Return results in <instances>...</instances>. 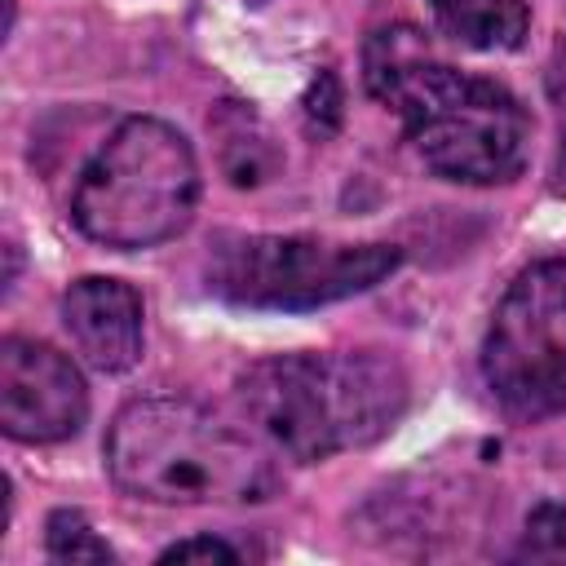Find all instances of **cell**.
I'll return each mask as SVG.
<instances>
[{
  "label": "cell",
  "instance_id": "5bb4252c",
  "mask_svg": "<svg viewBox=\"0 0 566 566\" xmlns=\"http://www.w3.org/2000/svg\"><path fill=\"white\" fill-rule=\"evenodd\" d=\"M252 4H265V0H252Z\"/></svg>",
  "mask_w": 566,
  "mask_h": 566
},
{
  "label": "cell",
  "instance_id": "6da1fadb",
  "mask_svg": "<svg viewBox=\"0 0 566 566\" xmlns=\"http://www.w3.org/2000/svg\"><path fill=\"white\" fill-rule=\"evenodd\" d=\"M363 75L371 97L402 115L407 142L429 172L495 186L526 168L531 119L522 102L495 80L438 62L411 27L376 31L363 53Z\"/></svg>",
  "mask_w": 566,
  "mask_h": 566
},
{
  "label": "cell",
  "instance_id": "5b68a950",
  "mask_svg": "<svg viewBox=\"0 0 566 566\" xmlns=\"http://www.w3.org/2000/svg\"><path fill=\"white\" fill-rule=\"evenodd\" d=\"M394 243H327L305 234H239L208 256V287L248 310H318L394 274Z\"/></svg>",
  "mask_w": 566,
  "mask_h": 566
},
{
  "label": "cell",
  "instance_id": "3957f363",
  "mask_svg": "<svg viewBox=\"0 0 566 566\" xmlns=\"http://www.w3.org/2000/svg\"><path fill=\"white\" fill-rule=\"evenodd\" d=\"M106 469L115 486L150 504H252L279 478L270 460L190 398H133L106 429Z\"/></svg>",
  "mask_w": 566,
  "mask_h": 566
},
{
  "label": "cell",
  "instance_id": "7a4b0ae2",
  "mask_svg": "<svg viewBox=\"0 0 566 566\" xmlns=\"http://www.w3.org/2000/svg\"><path fill=\"white\" fill-rule=\"evenodd\" d=\"M239 402L283 455L310 464L385 438L407 407V371L380 349L279 354L239 376Z\"/></svg>",
  "mask_w": 566,
  "mask_h": 566
},
{
  "label": "cell",
  "instance_id": "ba28073f",
  "mask_svg": "<svg viewBox=\"0 0 566 566\" xmlns=\"http://www.w3.org/2000/svg\"><path fill=\"white\" fill-rule=\"evenodd\" d=\"M62 323L97 371H128L142 358V296L119 279H75L62 296Z\"/></svg>",
  "mask_w": 566,
  "mask_h": 566
},
{
  "label": "cell",
  "instance_id": "9c48e42d",
  "mask_svg": "<svg viewBox=\"0 0 566 566\" xmlns=\"http://www.w3.org/2000/svg\"><path fill=\"white\" fill-rule=\"evenodd\" d=\"M208 128L217 137V159H221V172L230 177V186L252 190L279 172V146H274L265 119L248 102H221L208 115Z\"/></svg>",
  "mask_w": 566,
  "mask_h": 566
},
{
  "label": "cell",
  "instance_id": "7c38bea8",
  "mask_svg": "<svg viewBox=\"0 0 566 566\" xmlns=\"http://www.w3.org/2000/svg\"><path fill=\"white\" fill-rule=\"evenodd\" d=\"M517 553L535 557V562H566V509L539 504L526 517V539H522Z\"/></svg>",
  "mask_w": 566,
  "mask_h": 566
},
{
  "label": "cell",
  "instance_id": "30bf717a",
  "mask_svg": "<svg viewBox=\"0 0 566 566\" xmlns=\"http://www.w3.org/2000/svg\"><path fill=\"white\" fill-rule=\"evenodd\" d=\"M433 22L464 49L509 53L522 49L531 31V13L522 0H429Z\"/></svg>",
  "mask_w": 566,
  "mask_h": 566
},
{
  "label": "cell",
  "instance_id": "52a82bcc",
  "mask_svg": "<svg viewBox=\"0 0 566 566\" xmlns=\"http://www.w3.org/2000/svg\"><path fill=\"white\" fill-rule=\"evenodd\" d=\"M88 416L84 376L44 340H0V424L13 442H62Z\"/></svg>",
  "mask_w": 566,
  "mask_h": 566
},
{
  "label": "cell",
  "instance_id": "4fadbf2b",
  "mask_svg": "<svg viewBox=\"0 0 566 566\" xmlns=\"http://www.w3.org/2000/svg\"><path fill=\"white\" fill-rule=\"evenodd\" d=\"M159 562H226L230 566V562H239V553L217 535H195V539H181V544L164 548Z\"/></svg>",
  "mask_w": 566,
  "mask_h": 566
},
{
  "label": "cell",
  "instance_id": "277c9868",
  "mask_svg": "<svg viewBox=\"0 0 566 566\" xmlns=\"http://www.w3.org/2000/svg\"><path fill=\"white\" fill-rule=\"evenodd\" d=\"M199 203V164L190 142L150 115L124 119L84 164L71 217L106 248H150L181 234Z\"/></svg>",
  "mask_w": 566,
  "mask_h": 566
},
{
  "label": "cell",
  "instance_id": "8fae6325",
  "mask_svg": "<svg viewBox=\"0 0 566 566\" xmlns=\"http://www.w3.org/2000/svg\"><path fill=\"white\" fill-rule=\"evenodd\" d=\"M49 557L53 562H111V544L88 526L84 513L57 509L49 517Z\"/></svg>",
  "mask_w": 566,
  "mask_h": 566
},
{
  "label": "cell",
  "instance_id": "8992f818",
  "mask_svg": "<svg viewBox=\"0 0 566 566\" xmlns=\"http://www.w3.org/2000/svg\"><path fill=\"white\" fill-rule=\"evenodd\" d=\"M482 376L509 416L566 411V261H535L509 283L482 340Z\"/></svg>",
  "mask_w": 566,
  "mask_h": 566
}]
</instances>
